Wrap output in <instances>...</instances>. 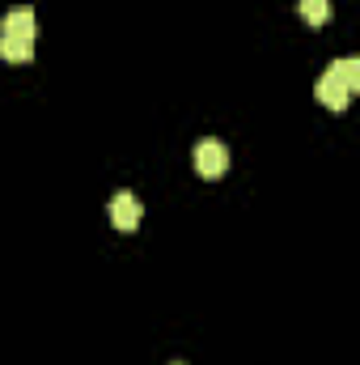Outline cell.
<instances>
[{"label":"cell","mask_w":360,"mask_h":365,"mask_svg":"<svg viewBox=\"0 0 360 365\" xmlns=\"http://www.w3.org/2000/svg\"><path fill=\"white\" fill-rule=\"evenodd\" d=\"M0 38H17V43H34V9L30 4H17L4 13L0 21Z\"/></svg>","instance_id":"7a4b0ae2"},{"label":"cell","mask_w":360,"mask_h":365,"mask_svg":"<svg viewBox=\"0 0 360 365\" xmlns=\"http://www.w3.org/2000/svg\"><path fill=\"white\" fill-rule=\"evenodd\" d=\"M0 56H4L9 64H26V60H34V43H17V38H0Z\"/></svg>","instance_id":"8992f818"},{"label":"cell","mask_w":360,"mask_h":365,"mask_svg":"<svg viewBox=\"0 0 360 365\" xmlns=\"http://www.w3.org/2000/svg\"><path fill=\"white\" fill-rule=\"evenodd\" d=\"M301 17L309 26H327L331 21V0H301Z\"/></svg>","instance_id":"52a82bcc"},{"label":"cell","mask_w":360,"mask_h":365,"mask_svg":"<svg viewBox=\"0 0 360 365\" xmlns=\"http://www.w3.org/2000/svg\"><path fill=\"white\" fill-rule=\"evenodd\" d=\"M314 93H318V102H322L327 110H335V115H339V110H348V102H352V90H348L344 81H335L331 73H322V77H318Z\"/></svg>","instance_id":"3957f363"},{"label":"cell","mask_w":360,"mask_h":365,"mask_svg":"<svg viewBox=\"0 0 360 365\" xmlns=\"http://www.w3.org/2000/svg\"><path fill=\"white\" fill-rule=\"evenodd\" d=\"M140 200L132 195V191H119L115 200H110V221H115V230H136L140 225Z\"/></svg>","instance_id":"277c9868"},{"label":"cell","mask_w":360,"mask_h":365,"mask_svg":"<svg viewBox=\"0 0 360 365\" xmlns=\"http://www.w3.org/2000/svg\"><path fill=\"white\" fill-rule=\"evenodd\" d=\"M195 170L203 175V179H221L225 170H229V149L221 145V140H199L195 145Z\"/></svg>","instance_id":"6da1fadb"},{"label":"cell","mask_w":360,"mask_h":365,"mask_svg":"<svg viewBox=\"0 0 360 365\" xmlns=\"http://www.w3.org/2000/svg\"><path fill=\"white\" fill-rule=\"evenodd\" d=\"M327 73H331L335 81H344V86H348L352 93L360 90V60H335V64H331Z\"/></svg>","instance_id":"5b68a950"}]
</instances>
